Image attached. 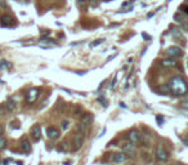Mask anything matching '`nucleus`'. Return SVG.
Masks as SVG:
<instances>
[{
	"label": "nucleus",
	"mask_w": 188,
	"mask_h": 165,
	"mask_svg": "<svg viewBox=\"0 0 188 165\" xmlns=\"http://www.w3.org/2000/svg\"><path fill=\"white\" fill-rule=\"evenodd\" d=\"M169 89L173 94L183 96L188 92V85L182 76H174V77H171L169 81Z\"/></svg>",
	"instance_id": "1"
},
{
	"label": "nucleus",
	"mask_w": 188,
	"mask_h": 165,
	"mask_svg": "<svg viewBox=\"0 0 188 165\" xmlns=\"http://www.w3.org/2000/svg\"><path fill=\"white\" fill-rule=\"evenodd\" d=\"M84 143V134L81 132H79V133H76L75 138H74V146H72V151H77L80 150Z\"/></svg>",
	"instance_id": "2"
},
{
	"label": "nucleus",
	"mask_w": 188,
	"mask_h": 165,
	"mask_svg": "<svg viewBox=\"0 0 188 165\" xmlns=\"http://www.w3.org/2000/svg\"><path fill=\"white\" fill-rule=\"evenodd\" d=\"M156 159L158 161H166L169 159V154H168V151L163 146H158L156 148Z\"/></svg>",
	"instance_id": "3"
},
{
	"label": "nucleus",
	"mask_w": 188,
	"mask_h": 165,
	"mask_svg": "<svg viewBox=\"0 0 188 165\" xmlns=\"http://www.w3.org/2000/svg\"><path fill=\"white\" fill-rule=\"evenodd\" d=\"M0 25H1L3 27H12V26L14 25V19L8 14H3L1 17H0Z\"/></svg>",
	"instance_id": "4"
},
{
	"label": "nucleus",
	"mask_w": 188,
	"mask_h": 165,
	"mask_svg": "<svg viewBox=\"0 0 188 165\" xmlns=\"http://www.w3.org/2000/svg\"><path fill=\"white\" fill-rule=\"evenodd\" d=\"M166 54L170 58H177V57H180L183 53H182V49H180L179 47H169L166 50Z\"/></svg>",
	"instance_id": "5"
},
{
	"label": "nucleus",
	"mask_w": 188,
	"mask_h": 165,
	"mask_svg": "<svg viewBox=\"0 0 188 165\" xmlns=\"http://www.w3.org/2000/svg\"><path fill=\"white\" fill-rule=\"evenodd\" d=\"M128 138L129 141L133 142V143H138V142H141V134H139V132L137 130V129H131L130 132L128 133Z\"/></svg>",
	"instance_id": "6"
},
{
	"label": "nucleus",
	"mask_w": 188,
	"mask_h": 165,
	"mask_svg": "<svg viewBox=\"0 0 188 165\" xmlns=\"http://www.w3.org/2000/svg\"><path fill=\"white\" fill-rule=\"evenodd\" d=\"M37 96H39V89H36V88L30 89L27 92V94H26V101H27L28 103L35 102L36 101V98H37Z\"/></svg>",
	"instance_id": "7"
},
{
	"label": "nucleus",
	"mask_w": 188,
	"mask_h": 165,
	"mask_svg": "<svg viewBox=\"0 0 188 165\" xmlns=\"http://www.w3.org/2000/svg\"><path fill=\"white\" fill-rule=\"evenodd\" d=\"M31 137H32V140H34L35 142H37L41 138V128H40V125L39 124L34 125V127L31 128Z\"/></svg>",
	"instance_id": "8"
},
{
	"label": "nucleus",
	"mask_w": 188,
	"mask_h": 165,
	"mask_svg": "<svg viewBox=\"0 0 188 165\" xmlns=\"http://www.w3.org/2000/svg\"><path fill=\"white\" fill-rule=\"evenodd\" d=\"M128 156H126L125 152H116L112 155V161L116 164H121V163H125Z\"/></svg>",
	"instance_id": "9"
},
{
	"label": "nucleus",
	"mask_w": 188,
	"mask_h": 165,
	"mask_svg": "<svg viewBox=\"0 0 188 165\" xmlns=\"http://www.w3.org/2000/svg\"><path fill=\"white\" fill-rule=\"evenodd\" d=\"M122 152H125L126 155H130V156H134L135 155V147H134V144H133V142L124 143V146H122Z\"/></svg>",
	"instance_id": "10"
},
{
	"label": "nucleus",
	"mask_w": 188,
	"mask_h": 165,
	"mask_svg": "<svg viewBox=\"0 0 188 165\" xmlns=\"http://www.w3.org/2000/svg\"><path fill=\"white\" fill-rule=\"evenodd\" d=\"M178 64V62L174 58H165V59L161 61V66H164V67H169V69H171V67H175Z\"/></svg>",
	"instance_id": "11"
},
{
	"label": "nucleus",
	"mask_w": 188,
	"mask_h": 165,
	"mask_svg": "<svg viewBox=\"0 0 188 165\" xmlns=\"http://www.w3.org/2000/svg\"><path fill=\"white\" fill-rule=\"evenodd\" d=\"M93 120H94L93 115L90 114V112H86V114H84L83 118H81V124L84 125V127H86V125H90V124H92Z\"/></svg>",
	"instance_id": "12"
},
{
	"label": "nucleus",
	"mask_w": 188,
	"mask_h": 165,
	"mask_svg": "<svg viewBox=\"0 0 188 165\" xmlns=\"http://www.w3.org/2000/svg\"><path fill=\"white\" fill-rule=\"evenodd\" d=\"M47 134H48V137H49L50 140H56V138H58V137H59V132H58V129L53 128V127L48 128Z\"/></svg>",
	"instance_id": "13"
},
{
	"label": "nucleus",
	"mask_w": 188,
	"mask_h": 165,
	"mask_svg": "<svg viewBox=\"0 0 188 165\" xmlns=\"http://www.w3.org/2000/svg\"><path fill=\"white\" fill-rule=\"evenodd\" d=\"M21 150L23 151V152H26V154H28L31 151V144H30V142H28L27 140H22L21 141Z\"/></svg>",
	"instance_id": "14"
},
{
	"label": "nucleus",
	"mask_w": 188,
	"mask_h": 165,
	"mask_svg": "<svg viewBox=\"0 0 188 165\" xmlns=\"http://www.w3.org/2000/svg\"><path fill=\"white\" fill-rule=\"evenodd\" d=\"M5 107H6L8 111H14L16 110V102L13 101V99H8L6 103H5Z\"/></svg>",
	"instance_id": "15"
},
{
	"label": "nucleus",
	"mask_w": 188,
	"mask_h": 165,
	"mask_svg": "<svg viewBox=\"0 0 188 165\" xmlns=\"http://www.w3.org/2000/svg\"><path fill=\"white\" fill-rule=\"evenodd\" d=\"M69 150V147H67V143H59L58 144V151H67Z\"/></svg>",
	"instance_id": "16"
},
{
	"label": "nucleus",
	"mask_w": 188,
	"mask_h": 165,
	"mask_svg": "<svg viewBox=\"0 0 188 165\" xmlns=\"http://www.w3.org/2000/svg\"><path fill=\"white\" fill-rule=\"evenodd\" d=\"M6 146V140L3 137H0V150H3V148H5Z\"/></svg>",
	"instance_id": "17"
},
{
	"label": "nucleus",
	"mask_w": 188,
	"mask_h": 165,
	"mask_svg": "<svg viewBox=\"0 0 188 165\" xmlns=\"http://www.w3.org/2000/svg\"><path fill=\"white\" fill-rule=\"evenodd\" d=\"M179 9L184 13V14H187V16H188V5H187V4H182V5H180V8H179Z\"/></svg>",
	"instance_id": "18"
},
{
	"label": "nucleus",
	"mask_w": 188,
	"mask_h": 165,
	"mask_svg": "<svg viewBox=\"0 0 188 165\" xmlns=\"http://www.w3.org/2000/svg\"><path fill=\"white\" fill-rule=\"evenodd\" d=\"M180 106L184 107V108H188V97H187V98H184L183 101L180 102Z\"/></svg>",
	"instance_id": "19"
},
{
	"label": "nucleus",
	"mask_w": 188,
	"mask_h": 165,
	"mask_svg": "<svg viewBox=\"0 0 188 165\" xmlns=\"http://www.w3.org/2000/svg\"><path fill=\"white\" fill-rule=\"evenodd\" d=\"M156 121H157L160 125H163V124H164V118H163V116H156Z\"/></svg>",
	"instance_id": "20"
},
{
	"label": "nucleus",
	"mask_w": 188,
	"mask_h": 165,
	"mask_svg": "<svg viewBox=\"0 0 188 165\" xmlns=\"http://www.w3.org/2000/svg\"><path fill=\"white\" fill-rule=\"evenodd\" d=\"M102 43H103V39H98V40H95L92 44V47H97V45H99V44H102Z\"/></svg>",
	"instance_id": "21"
},
{
	"label": "nucleus",
	"mask_w": 188,
	"mask_h": 165,
	"mask_svg": "<svg viewBox=\"0 0 188 165\" xmlns=\"http://www.w3.org/2000/svg\"><path fill=\"white\" fill-rule=\"evenodd\" d=\"M98 101H99V102H102V105L105 106V107H107V105H108V103H107V101H106L105 98H103V97H99V98H98Z\"/></svg>",
	"instance_id": "22"
},
{
	"label": "nucleus",
	"mask_w": 188,
	"mask_h": 165,
	"mask_svg": "<svg viewBox=\"0 0 188 165\" xmlns=\"http://www.w3.org/2000/svg\"><path fill=\"white\" fill-rule=\"evenodd\" d=\"M69 127H70V123L69 121H62V128L64 129V130H66V129H69Z\"/></svg>",
	"instance_id": "23"
},
{
	"label": "nucleus",
	"mask_w": 188,
	"mask_h": 165,
	"mask_svg": "<svg viewBox=\"0 0 188 165\" xmlns=\"http://www.w3.org/2000/svg\"><path fill=\"white\" fill-rule=\"evenodd\" d=\"M50 35V31H44V32H41V39L45 38V36H49Z\"/></svg>",
	"instance_id": "24"
},
{
	"label": "nucleus",
	"mask_w": 188,
	"mask_h": 165,
	"mask_svg": "<svg viewBox=\"0 0 188 165\" xmlns=\"http://www.w3.org/2000/svg\"><path fill=\"white\" fill-rule=\"evenodd\" d=\"M171 34H173V35H174V36H175V38H180V31L178 32V30H174L173 32H171Z\"/></svg>",
	"instance_id": "25"
},
{
	"label": "nucleus",
	"mask_w": 188,
	"mask_h": 165,
	"mask_svg": "<svg viewBox=\"0 0 188 165\" xmlns=\"http://www.w3.org/2000/svg\"><path fill=\"white\" fill-rule=\"evenodd\" d=\"M142 36H143V38L146 39V40H151V36H148L147 34H143V35H142Z\"/></svg>",
	"instance_id": "26"
},
{
	"label": "nucleus",
	"mask_w": 188,
	"mask_h": 165,
	"mask_svg": "<svg viewBox=\"0 0 188 165\" xmlns=\"http://www.w3.org/2000/svg\"><path fill=\"white\" fill-rule=\"evenodd\" d=\"M183 142H184V144H186V146H188V134H187V137L183 140Z\"/></svg>",
	"instance_id": "27"
},
{
	"label": "nucleus",
	"mask_w": 188,
	"mask_h": 165,
	"mask_svg": "<svg viewBox=\"0 0 188 165\" xmlns=\"http://www.w3.org/2000/svg\"><path fill=\"white\" fill-rule=\"evenodd\" d=\"M85 1H86V0H77V3H79L80 5H81V4H84V3H85Z\"/></svg>",
	"instance_id": "28"
},
{
	"label": "nucleus",
	"mask_w": 188,
	"mask_h": 165,
	"mask_svg": "<svg viewBox=\"0 0 188 165\" xmlns=\"http://www.w3.org/2000/svg\"><path fill=\"white\" fill-rule=\"evenodd\" d=\"M151 17H153V13H150V14L147 16V18H151Z\"/></svg>",
	"instance_id": "29"
},
{
	"label": "nucleus",
	"mask_w": 188,
	"mask_h": 165,
	"mask_svg": "<svg viewBox=\"0 0 188 165\" xmlns=\"http://www.w3.org/2000/svg\"><path fill=\"white\" fill-rule=\"evenodd\" d=\"M1 132H3V128H1V125H0V134H1Z\"/></svg>",
	"instance_id": "30"
},
{
	"label": "nucleus",
	"mask_w": 188,
	"mask_h": 165,
	"mask_svg": "<svg viewBox=\"0 0 188 165\" xmlns=\"http://www.w3.org/2000/svg\"><path fill=\"white\" fill-rule=\"evenodd\" d=\"M102 1H110V0H102Z\"/></svg>",
	"instance_id": "31"
},
{
	"label": "nucleus",
	"mask_w": 188,
	"mask_h": 165,
	"mask_svg": "<svg viewBox=\"0 0 188 165\" xmlns=\"http://www.w3.org/2000/svg\"><path fill=\"white\" fill-rule=\"evenodd\" d=\"M174 165H182V164H174Z\"/></svg>",
	"instance_id": "32"
},
{
	"label": "nucleus",
	"mask_w": 188,
	"mask_h": 165,
	"mask_svg": "<svg viewBox=\"0 0 188 165\" xmlns=\"http://www.w3.org/2000/svg\"><path fill=\"white\" fill-rule=\"evenodd\" d=\"M26 1H28V0H26Z\"/></svg>",
	"instance_id": "33"
}]
</instances>
